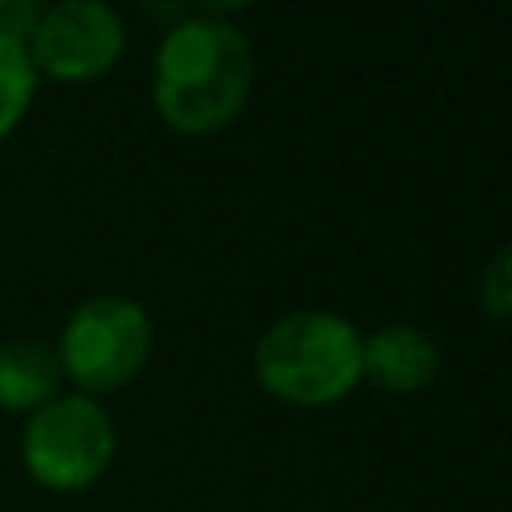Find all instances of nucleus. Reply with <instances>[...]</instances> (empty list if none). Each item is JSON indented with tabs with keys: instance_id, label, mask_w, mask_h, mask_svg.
<instances>
[{
	"instance_id": "f257e3e1",
	"label": "nucleus",
	"mask_w": 512,
	"mask_h": 512,
	"mask_svg": "<svg viewBox=\"0 0 512 512\" xmlns=\"http://www.w3.org/2000/svg\"><path fill=\"white\" fill-rule=\"evenodd\" d=\"M252 44L216 8L172 24L152 60V104L184 136H208L232 124L252 92Z\"/></svg>"
},
{
	"instance_id": "423d86ee",
	"label": "nucleus",
	"mask_w": 512,
	"mask_h": 512,
	"mask_svg": "<svg viewBox=\"0 0 512 512\" xmlns=\"http://www.w3.org/2000/svg\"><path fill=\"white\" fill-rule=\"evenodd\" d=\"M440 372V348L424 328L384 324L360 344V376L384 392H420Z\"/></svg>"
},
{
	"instance_id": "0eeeda50",
	"label": "nucleus",
	"mask_w": 512,
	"mask_h": 512,
	"mask_svg": "<svg viewBox=\"0 0 512 512\" xmlns=\"http://www.w3.org/2000/svg\"><path fill=\"white\" fill-rule=\"evenodd\" d=\"M60 364L36 340H8L0 344V408L8 412H36L56 396Z\"/></svg>"
},
{
	"instance_id": "7ed1b4c3",
	"label": "nucleus",
	"mask_w": 512,
	"mask_h": 512,
	"mask_svg": "<svg viewBox=\"0 0 512 512\" xmlns=\"http://www.w3.org/2000/svg\"><path fill=\"white\" fill-rule=\"evenodd\" d=\"M112 448V420L84 392L52 396L24 420L20 432V460L28 476L52 492H80L96 484L112 460Z\"/></svg>"
},
{
	"instance_id": "9d476101",
	"label": "nucleus",
	"mask_w": 512,
	"mask_h": 512,
	"mask_svg": "<svg viewBox=\"0 0 512 512\" xmlns=\"http://www.w3.org/2000/svg\"><path fill=\"white\" fill-rule=\"evenodd\" d=\"M36 24H40V8L32 0H0V32L4 36L28 44Z\"/></svg>"
},
{
	"instance_id": "20e7f679",
	"label": "nucleus",
	"mask_w": 512,
	"mask_h": 512,
	"mask_svg": "<svg viewBox=\"0 0 512 512\" xmlns=\"http://www.w3.org/2000/svg\"><path fill=\"white\" fill-rule=\"evenodd\" d=\"M152 352V320L144 304L128 296H92L84 300L60 332L56 364L88 396L128 384Z\"/></svg>"
},
{
	"instance_id": "39448f33",
	"label": "nucleus",
	"mask_w": 512,
	"mask_h": 512,
	"mask_svg": "<svg viewBox=\"0 0 512 512\" xmlns=\"http://www.w3.org/2000/svg\"><path fill=\"white\" fill-rule=\"evenodd\" d=\"M124 20L104 0H60L40 12L28 40L32 68L52 80H92L104 76L124 52Z\"/></svg>"
},
{
	"instance_id": "f03ea898",
	"label": "nucleus",
	"mask_w": 512,
	"mask_h": 512,
	"mask_svg": "<svg viewBox=\"0 0 512 512\" xmlns=\"http://www.w3.org/2000/svg\"><path fill=\"white\" fill-rule=\"evenodd\" d=\"M364 336L328 308H300L264 328L252 352L256 380L264 392L288 404H332L360 384Z\"/></svg>"
},
{
	"instance_id": "1a4fd4ad",
	"label": "nucleus",
	"mask_w": 512,
	"mask_h": 512,
	"mask_svg": "<svg viewBox=\"0 0 512 512\" xmlns=\"http://www.w3.org/2000/svg\"><path fill=\"white\" fill-rule=\"evenodd\" d=\"M476 296L492 320H508V312H512V252H508V244L496 248L492 260L480 268Z\"/></svg>"
},
{
	"instance_id": "6e6552de",
	"label": "nucleus",
	"mask_w": 512,
	"mask_h": 512,
	"mask_svg": "<svg viewBox=\"0 0 512 512\" xmlns=\"http://www.w3.org/2000/svg\"><path fill=\"white\" fill-rule=\"evenodd\" d=\"M36 92V68L28 56V44L0 32V136H8L20 116L28 112Z\"/></svg>"
}]
</instances>
